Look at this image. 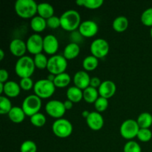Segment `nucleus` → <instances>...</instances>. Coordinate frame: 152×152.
I'll return each instance as SVG.
<instances>
[{"label":"nucleus","mask_w":152,"mask_h":152,"mask_svg":"<svg viewBox=\"0 0 152 152\" xmlns=\"http://www.w3.org/2000/svg\"><path fill=\"white\" fill-rule=\"evenodd\" d=\"M61 27L64 30L70 32L76 31L79 28L81 24V16L77 10H65L60 16Z\"/></svg>","instance_id":"obj_1"},{"label":"nucleus","mask_w":152,"mask_h":152,"mask_svg":"<svg viewBox=\"0 0 152 152\" xmlns=\"http://www.w3.org/2000/svg\"><path fill=\"white\" fill-rule=\"evenodd\" d=\"M38 4L34 0H17L14 9L16 14L24 19H29L36 16Z\"/></svg>","instance_id":"obj_2"},{"label":"nucleus","mask_w":152,"mask_h":152,"mask_svg":"<svg viewBox=\"0 0 152 152\" xmlns=\"http://www.w3.org/2000/svg\"><path fill=\"white\" fill-rule=\"evenodd\" d=\"M36 65L33 58L26 56L19 58L15 64V72L22 78L31 77L35 71Z\"/></svg>","instance_id":"obj_3"},{"label":"nucleus","mask_w":152,"mask_h":152,"mask_svg":"<svg viewBox=\"0 0 152 152\" xmlns=\"http://www.w3.org/2000/svg\"><path fill=\"white\" fill-rule=\"evenodd\" d=\"M56 86L54 83L48 79H41L34 83V93L41 99L50 97L54 94Z\"/></svg>","instance_id":"obj_4"},{"label":"nucleus","mask_w":152,"mask_h":152,"mask_svg":"<svg viewBox=\"0 0 152 152\" xmlns=\"http://www.w3.org/2000/svg\"><path fill=\"white\" fill-rule=\"evenodd\" d=\"M68 67V61L63 55L55 54L48 59L47 69L50 74L58 75L65 72Z\"/></svg>","instance_id":"obj_5"},{"label":"nucleus","mask_w":152,"mask_h":152,"mask_svg":"<svg viewBox=\"0 0 152 152\" xmlns=\"http://www.w3.org/2000/svg\"><path fill=\"white\" fill-rule=\"evenodd\" d=\"M42 107V99L36 94L26 96L22 104V108L26 116L32 117L39 112Z\"/></svg>","instance_id":"obj_6"},{"label":"nucleus","mask_w":152,"mask_h":152,"mask_svg":"<svg viewBox=\"0 0 152 152\" xmlns=\"http://www.w3.org/2000/svg\"><path fill=\"white\" fill-rule=\"evenodd\" d=\"M52 131L59 138L68 137L73 132V125L66 119H57L52 125Z\"/></svg>","instance_id":"obj_7"},{"label":"nucleus","mask_w":152,"mask_h":152,"mask_svg":"<svg viewBox=\"0 0 152 152\" xmlns=\"http://www.w3.org/2000/svg\"><path fill=\"white\" fill-rule=\"evenodd\" d=\"M140 126L136 120L127 119L123 122L120 128V132L121 136L124 139L132 140L137 136L140 131Z\"/></svg>","instance_id":"obj_8"},{"label":"nucleus","mask_w":152,"mask_h":152,"mask_svg":"<svg viewBox=\"0 0 152 152\" xmlns=\"http://www.w3.org/2000/svg\"><path fill=\"white\" fill-rule=\"evenodd\" d=\"M109 44L105 39L97 38L94 40L90 46L91 53L98 59L105 57L109 52Z\"/></svg>","instance_id":"obj_9"},{"label":"nucleus","mask_w":152,"mask_h":152,"mask_svg":"<svg viewBox=\"0 0 152 152\" xmlns=\"http://www.w3.org/2000/svg\"><path fill=\"white\" fill-rule=\"evenodd\" d=\"M45 109L49 116L56 119L62 118L66 111L64 102L57 99H53L48 102Z\"/></svg>","instance_id":"obj_10"},{"label":"nucleus","mask_w":152,"mask_h":152,"mask_svg":"<svg viewBox=\"0 0 152 152\" xmlns=\"http://www.w3.org/2000/svg\"><path fill=\"white\" fill-rule=\"evenodd\" d=\"M43 37L39 34L30 36L26 41L28 51L32 54H38L43 50Z\"/></svg>","instance_id":"obj_11"},{"label":"nucleus","mask_w":152,"mask_h":152,"mask_svg":"<svg viewBox=\"0 0 152 152\" xmlns=\"http://www.w3.org/2000/svg\"><path fill=\"white\" fill-rule=\"evenodd\" d=\"M78 30L83 37L90 38L97 34L99 31V26L94 21L85 20L81 22Z\"/></svg>","instance_id":"obj_12"},{"label":"nucleus","mask_w":152,"mask_h":152,"mask_svg":"<svg viewBox=\"0 0 152 152\" xmlns=\"http://www.w3.org/2000/svg\"><path fill=\"white\" fill-rule=\"evenodd\" d=\"M58 39L53 34H48L43 39V50L50 55H55L59 49Z\"/></svg>","instance_id":"obj_13"},{"label":"nucleus","mask_w":152,"mask_h":152,"mask_svg":"<svg viewBox=\"0 0 152 152\" xmlns=\"http://www.w3.org/2000/svg\"><path fill=\"white\" fill-rule=\"evenodd\" d=\"M86 123H87L88 126L92 130L99 131L104 126L103 117L99 112L91 111L86 119Z\"/></svg>","instance_id":"obj_14"},{"label":"nucleus","mask_w":152,"mask_h":152,"mask_svg":"<svg viewBox=\"0 0 152 152\" xmlns=\"http://www.w3.org/2000/svg\"><path fill=\"white\" fill-rule=\"evenodd\" d=\"M116 91H117V86L114 82L111 80H105L102 82L100 86L98 88L99 96L106 98L108 99L115 94Z\"/></svg>","instance_id":"obj_15"},{"label":"nucleus","mask_w":152,"mask_h":152,"mask_svg":"<svg viewBox=\"0 0 152 152\" xmlns=\"http://www.w3.org/2000/svg\"><path fill=\"white\" fill-rule=\"evenodd\" d=\"M9 49L12 54L19 58L25 56V52L28 50L26 42L20 39H14L12 40L9 45Z\"/></svg>","instance_id":"obj_16"},{"label":"nucleus","mask_w":152,"mask_h":152,"mask_svg":"<svg viewBox=\"0 0 152 152\" xmlns=\"http://www.w3.org/2000/svg\"><path fill=\"white\" fill-rule=\"evenodd\" d=\"M90 81L91 77L87 71H79L74 76V86L82 90H85L90 86Z\"/></svg>","instance_id":"obj_17"},{"label":"nucleus","mask_w":152,"mask_h":152,"mask_svg":"<svg viewBox=\"0 0 152 152\" xmlns=\"http://www.w3.org/2000/svg\"><path fill=\"white\" fill-rule=\"evenodd\" d=\"M21 87L15 81H7L4 83V94L7 97L14 98L19 95L21 91Z\"/></svg>","instance_id":"obj_18"},{"label":"nucleus","mask_w":152,"mask_h":152,"mask_svg":"<svg viewBox=\"0 0 152 152\" xmlns=\"http://www.w3.org/2000/svg\"><path fill=\"white\" fill-rule=\"evenodd\" d=\"M80 52V48L79 44L74 42H70L65 46L63 50V56L65 59H73L78 56Z\"/></svg>","instance_id":"obj_19"},{"label":"nucleus","mask_w":152,"mask_h":152,"mask_svg":"<svg viewBox=\"0 0 152 152\" xmlns=\"http://www.w3.org/2000/svg\"><path fill=\"white\" fill-rule=\"evenodd\" d=\"M7 115L10 121L15 123H20L25 120L26 114L22 107L13 106Z\"/></svg>","instance_id":"obj_20"},{"label":"nucleus","mask_w":152,"mask_h":152,"mask_svg":"<svg viewBox=\"0 0 152 152\" xmlns=\"http://www.w3.org/2000/svg\"><path fill=\"white\" fill-rule=\"evenodd\" d=\"M66 95L68 99L74 103L80 102L83 99V91L75 86H71L67 90Z\"/></svg>","instance_id":"obj_21"},{"label":"nucleus","mask_w":152,"mask_h":152,"mask_svg":"<svg viewBox=\"0 0 152 152\" xmlns=\"http://www.w3.org/2000/svg\"><path fill=\"white\" fill-rule=\"evenodd\" d=\"M37 13L39 16H42L44 19H48L51 16H54V8L48 2H42L38 4Z\"/></svg>","instance_id":"obj_22"},{"label":"nucleus","mask_w":152,"mask_h":152,"mask_svg":"<svg viewBox=\"0 0 152 152\" xmlns=\"http://www.w3.org/2000/svg\"><path fill=\"white\" fill-rule=\"evenodd\" d=\"M47 19L40 16H35L31 20V27L34 32L39 33L44 31L47 27Z\"/></svg>","instance_id":"obj_23"},{"label":"nucleus","mask_w":152,"mask_h":152,"mask_svg":"<svg viewBox=\"0 0 152 152\" xmlns=\"http://www.w3.org/2000/svg\"><path fill=\"white\" fill-rule=\"evenodd\" d=\"M112 27L117 32H124L129 27V19L125 16H119L114 19Z\"/></svg>","instance_id":"obj_24"},{"label":"nucleus","mask_w":152,"mask_h":152,"mask_svg":"<svg viewBox=\"0 0 152 152\" xmlns=\"http://www.w3.org/2000/svg\"><path fill=\"white\" fill-rule=\"evenodd\" d=\"M99 91L97 88L93 87H88L83 90V99L88 103H94L99 98Z\"/></svg>","instance_id":"obj_25"},{"label":"nucleus","mask_w":152,"mask_h":152,"mask_svg":"<svg viewBox=\"0 0 152 152\" xmlns=\"http://www.w3.org/2000/svg\"><path fill=\"white\" fill-rule=\"evenodd\" d=\"M140 129H149L152 126V115L148 112H142L137 119Z\"/></svg>","instance_id":"obj_26"},{"label":"nucleus","mask_w":152,"mask_h":152,"mask_svg":"<svg viewBox=\"0 0 152 152\" xmlns=\"http://www.w3.org/2000/svg\"><path fill=\"white\" fill-rule=\"evenodd\" d=\"M99 65V59L93 55L88 56L83 59V66L86 71H91L96 69Z\"/></svg>","instance_id":"obj_27"},{"label":"nucleus","mask_w":152,"mask_h":152,"mask_svg":"<svg viewBox=\"0 0 152 152\" xmlns=\"http://www.w3.org/2000/svg\"><path fill=\"white\" fill-rule=\"evenodd\" d=\"M71 80V76L68 73L64 72L60 74H58V75H56L53 83H54L56 87L65 88L70 84Z\"/></svg>","instance_id":"obj_28"},{"label":"nucleus","mask_w":152,"mask_h":152,"mask_svg":"<svg viewBox=\"0 0 152 152\" xmlns=\"http://www.w3.org/2000/svg\"><path fill=\"white\" fill-rule=\"evenodd\" d=\"M103 0H77L76 4L80 6H84L86 8L97 9L99 8L103 4Z\"/></svg>","instance_id":"obj_29"},{"label":"nucleus","mask_w":152,"mask_h":152,"mask_svg":"<svg viewBox=\"0 0 152 152\" xmlns=\"http://www.w3.org/2000/svg\"><path fill=\"white\" fill-rule=\"evenodd\" d=\"M12 108L13 106H12L11 102L8 99V97L1 95L0 96V114H8Z\"/></svg>","instance_id":"obj_30"},{"label":"nucleus","mask_w":152,"mask_h":152,"mask_svg":"<svg viewBox=\"0 0 152 152\" xmlns=\"http://www.w3.org/2000/svg\"><path fill=\"white\" fill-rule=\"evenodd\" d=\"M34 61L37 68H39V69H45V68H47L48 59L47 56H46L44 53H38V54L34 55Z\"/></svg>","instance_id":"obj_31"},{"label":"nucleus","mask_w":152,"mask_h":152,"mask_svg":"<svg viewBox=\"0 0 152 152\" xmlns=\"http://www.w3.org/2000/svg\"><path fill=\"white\" fill-rule=\"evenodd\" d=\"M30 120H31V124L36 127H42L45 125L46 121H47L45 116L39 112L31 117Z\"/></svg>","instance_id":"obj_32"},{"label":"nucleus","mask_w":152,"mask_h":152,"mask_svg":"<svg viewBox=\"0 0 152 152\" xmlns=\"http://www.w3.org/2000/svg\"><path fill=\"white\" fill-rule=\"evenodd\" d=\"M141 22L144 25L148 27H152V7L147 8L142 12L141 15Z\"/></svg>","instance_id":"obj_33"},{"label":"nucleus","mask_w":152,"mask_h":152,"mask_svg":"<svg viewBox=\"0 0 152 152\" xmlns=\"http://www.w3.org/2000/svg\"><path fill=\"white\" fill-rule=\"evenodd\" d=\"M123 152H142V148L136 141L129 140L125 144Z\"/></svg>","instance_id":"obj_34"},{"label":"nucleus","mask_w":152,"mask_h":152,"mask_svg":"<svg viewBox=\"0 0 152 152\" xmlns=\"http://www.w3.org/2000/svg\"><path fill=\"white\" fill-rule=\"evenodd\" d=\"M37 145L32 140H25L21 144L20 152H37Z\"/></svg>","instance_id":"obj_35"},{"label":"nucleus","mask_w":152,"mask_h":152,"mask_svg":"<svg viewBox=\"0 0 152 152\" xmlns=\"http://www.w3.org/2000/svg\"><path fill=\"white\" fill-rule=\"evenodd\" d=\"M108 100L106 98L99 96L96 102H94V107L97 112H102L108 108Z\"/></svg>","instance_id":"obj_36"},{"label":"nucleus","mask_w":152,"mask_h":152,"mask_svg":"<svg viewBox=\"0 0 152 152\" xmlns=\"http://www.w3.org/2000/svg\"><path fill=\"white\" fill-rule=\"evenodd\" d=\"M137 137L141 142H148L152 138V132L149 129H140Z\"/></svg>","instance_id":"obj_37"},{"label":"nucleus","mask_w":152,"mask_h":152,"mask_svg":"<svg viewBox=\"0 0 152 152\" xmlns=\"http://www.w3.org/2000/svg\"><path fill=\"white\" fill-rule=\"evenodd\" d=\"M19 86L21 88L25 91H29L31 88H34V83L31 77H27V78H22L19 82Z\"/></svg>","instance_id":"obj_38"},{"label":"nucleus","mask_w":152,"mask_h":152,"mask_svg":"<svg viewBox=\"0 0 152 152\" xmlns=\"http://www.w3.org/2000/svg\"><path fill=\"white\" fill-rule=\"evenodd\" d=\"M47 25L48 27L53 28V29L61 27L60 17H58L56 16H51V17L47 19Z\"/></svg>","instance_id":"obj_39"},{"label":"nucleus","mask_w":152,"mask_h":152,"mask_svg":"<svg viewBox=\"0 0 152 152\" xmlns=\"http://www.w3.org/2000/svg\"><path fill=\"white\" fill-rule=\"evenodd\" d=\"M83 37L82 36V34H80V31H78V32H77L76 31H73V32H71V40H72L71 42H74V43H77V44H79V42H81Z\"/></svg>","instance_id":"obj_40"},{"label":"nucleus","mask_w":152,"mask_h":152,"mask_svg":"<svg viewBox=\"0 0 152 152\" xmlns=\"http://www.w3.org/2000/svg\"><path fill=\"white\" fill-rule=\"evenodd\" d=\"M101 82L100 79L97 77H94L91 78V81H90V86L91 87L95 88H99V87L100 86Z\"/></svg>","instance_id":"obj_41"},{"label":"nucleus","mask_w":152,"mask_h":152,"mask_svg":"<svg viewBox=\"0 0 152 152\" xmlns=\"http://www.w3.org/2000/svg\"><path fill=\"white\" fill-rule=\"evenodd\" d=\"M9 78L8 71L6 69H1L0 70V83H5L7 82V80Z\"/></svg>","instance_id":"obj_42"},{"label":"nucleus","mask_w":152,"mask_h":152,"mask_svg":"<svg viewBox=\"0 0 152 152\" xmlns=\"http://www.w3.org/2000/svg\"><path fill=\"white\" fill-rule=\"evenodd\" d=\"M64 102V105H65V108L66 110H70L73 107V104L74 102H72L71 101H70L69 99H66Z\"/></svg>","instance_id":"obj_43"},{"label":"nucleus","mask_w":152,"mask_h":152,"mask_svg":"<svg viewBox=\"0 0 152 152\" xmlns=\"http://www.w3.org/2000/svg\"><path fill=\"white\" fill-rule=\"evenodd\" d=\"M55 77H56V75H54V74H49L48 75L47 78L46 79H48V80H50V82H53V81H54V80H55Z\"/></svg>","instance_id":"obj_44"},{"label":"nucleus","mask_w":152,"mask_h":152,"mask_svg":"<svg viewBox=\"0 0 152 152\" xmlns=\"http://www.w3.org/2000/svg\"><path fill=\"white\" fill-rule=\"evenodd\" d=\"M89 114H90V112H89L88 111H87V110H85V111H83V112H82V116L86 119H87V117H88Z\"/></svg>","instance_id":"obj_45"},{"label":"nucleus","mask_w":152,"mask_h":152,"mask_svg":"<svg viewBox=\"0 0 152 152\" xmlns=\"http://www.w3.org/2000/svg\"><path fill=\"white\" fill-rule=\"evenodd\" d=\"M4 83H0V94H2L4 93Z\"/></svg>","instance_id":"obj_46"},{"label":"nucleus","mask_w":152,"mask_h":152,"mask_svg":"<svg viewBox=\"0 0 152 152\" xmlns=\"http://www.w3.org/2000/svg\"><path fill=\"white\" fill-rule=\"evenodd\" d=\"M4 57V52L2 49L0 50V60H3Z\"/></svg>","instance_id":"obj_47"},{"label":"nucleus","mask_w":152,"mask_h":152,"mask_svg":"<svg viewBox=\"0 0 152 152\" xmlns=\"http://www.w3.org/2000/svg\"><path fill=\"white\" fill-rule=\"evenodd\" d=\"M150 34H151V37L152 38V27L151 28V31H150Z\"/></svg>","instance_id":"obj_48"}]
</instances>
